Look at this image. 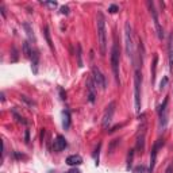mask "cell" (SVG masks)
Listing matches in <instances>:
<instances>
[{"label": "cell", "instance_id": "cell-10", "mask_svg": "<svg viewBox=\"0 0 173 173\" xmlns=\"http://www.w3.org/2000/svg\"><path fill=\"white\" fill-rule=\"evenodd\" d=\"M161 145H164V141L158 139L153 146V150H151V156H150V166H149V172H153L154 170V164H156V157H157V150L161 147Z\"/></svg>", "mask_w": 173, "mask_h": 173}, {"label": "cell", "instance_id": "cell-25", "mask_svg": "<svg viewBox=\"0 0 173 173\" xmlns=\"http://www.w3.org/2000/svg\"><path fill=\"white\" fill-rule=\"evenodd\" d=\"M166 83H168V78L165 77L164 80L161 81V84H159V88H161V89H164V88H165V85H166Z\"/></svg>", "mask_w": 173, "mask_h": 173}, {"label": "cell", "instance_id": "cell-18", "mask_svg": "<svg viewBox=\"0 0 173 173\" xmlns=\"http://www.w3.org/2000/svg\"><path fill=\"white\" fill-rule=\"evenodd\" d=\"M23 53L26 57H29V58H31V54H32V50L30 49V45L29 42H23Z\"/></svg>", "mask_w": 173, "mask_h": 173}, {"label": "cell", "instance_id": "cell-16", "mask_svg": "<svg viewBox=\"0 0 173 173\" xmlns=\"http://www.w3.org/2000/svg\"><path fill=\"white\" fill-rule=\"evenodd\" d=\"M62 126H64L65 130H68L70 127V114L68 110H65L62 112Z\"/></svg>", "mask_w": 173, "mask_h": 173}, {"label": "cell", "instance_id": "cell-14", "mask_svg": "<svg viewBox=\"0 0 173 173\" xmlns=\"http://www.w3.org/2000/svg\"><path fill=\"white\" fill-rule=\"evenodd\" d=\"M38 64H39V53L37 50H32L31 54V68H32V72L37 73L38 72Z\"/></svg>", "mask_w": 173, "mask_h": 173}, {"label": "cell", "instance_id": "cell-2", "mask_svg": "<svg viewBox=\"0 0 173 173\" xmlns=\"http://www.w3.org/2000/svg\"><path fill=\"white\" fill-rule=\"evenodd\" d=\"M119 61H120V54H119V46L118 42H114L112 50H111V68H112L114 76H115L116 83L120 85V78H119Z\"/></svg>", "mask_w": 173, "mask_h": 173}, {"label": "cell", "instance_id": "cell-3", "mask_svg": "<svg viewBox=\"0 0 173 173\" xmlns=\"http://www.w3.org/2000/svg\"><path fill=\"white\" fill-rule=\"evenodd\" d=\"M124 45H126V53L129 58L134 62V41H132V29L131 24L127 22L124 24Z\"/></svg>", "mask_w": 173, "mask_h": 173}, {"label": "cell", "instance_id": "cell-29", "mask_svg": "<svg viewBox=\"0 0 173 173\" xmlns=\"http://www.w3.org/2000/svg\"><path fill=\"white\" fill-rule=\"evenodd\" d=\"M68 173H81V172H80V170H78V169H76V168H74V169H70Z\"/></svg>", "mask_w": 173, "mask_h": 173}, {"label": "cell", "instance_id": "cell-8", "mask_svg": "<svg viewBox=\"0 0 173 173\" xmlns=\"http://www.w3.org/2000/svg\"><path fill=\"white\" fill-rule=\"evenodd\" d=\"M95 83H93V78H88L86 80V97H88V102L93 104L95 100H96V89H95Z\"/></svg>", "mask_w": 173, "mask_h": 173}, {"label": "cell", "instance_id": "cell-19", "mask_svg": "<svg viewBox=\"0 0 173 173\" xmlns=\"http://www.w3.org/2000/svg\"><path fill=\"white\" fill-rule=\"evenodd\" d=\"M157 61H158V57L154 56V59H153V72H151V83H154L156 80V70H157Z\"/></svg>", "mask_w": 173, "mask_h": 173}, {"label": "cell", "instance_id": "cell-17", "mask_svg": "<svg viewBox=\"0 0 173 173\" xmlns=\"http://www.w3.org/2000/svg\"><path fill=\"white\" fill-rule=\"evenodd\" d=\"M23 27L26 29V31H27V35H29V38L31 41H35V37H34V34H32V29H31V26H30L27 22H24L23 23Z\"/></svg>", "mask_w": 173, "mask_h": 173}, {"label": "cell", "instance_id": "cell-22", "mask_svg": "<svg viewBox=\"0 0 173 173\" xmlns=\"http://www.w3.org/2000/svg\"><path fill=\"white\" fill-rule=\"evenodd\" d=\"M12 114H14V116H15V118H16V120H18V122H20V123H26V120H24V119L22 118V116L19 115V114L16 112L15 110H12Z\"/></svg>", "mask_w": 173, "mask_h": 173}, {"label": "cell", "instance_id": "cell-5", "mask_svg": "<svg viewBox=\"0 0 173 173\" xmlns=\"http://www.w3.org/2000/svg\"><path fill=\"white\" fill-rule=\"evenodd\" d=\"M115 107H116V103L115 102H111L110 104L105 107L104 110V114H103V119H102V126L103 129H108L112 122V116H114V112H115Z\"/></svg>", "mask_w": 173, "mask_h": 173}, {"label": "cell", "instance_id": "cell-4", "mask_svg": "<svg viewBox=\"0 0 173 173\" xmlns=\"http://www.w3.org/2000/svg\"><path fill=\"white\" fill-rule=\"evenodd\" d=\"M141 84H142V74L139 68L135 69L134 76V100H135V111H141Z\"/></svg>", "mask_w": 173, "mask_h": 173}, {"label": "cell", "instance_id": "cell-24", "mask_svg": "<svg viewBox=\"0 0 173 173\" xmlns=\"http://www.w3.org/2000/svg\"><path fill=\"white\" fill-rule=\"evenodd\" d=\"M118 5H115V4H112V5H110V8H108V11H110L111 14H115V12H118Z\"/></svg>", "mask_w": 173, "mask_h": 173}, {"label": "cell", "instance_id": "cell-28", "mask_svg": "<svg viewBox=\"0 0 173 173\" xmlns=\"http://www.w3.org/2000/svg\"><path fill=\"white\" fill-rule=\"evenodd\" d=\"M0 10H2V15H3V18H5V8H4V5H3V4H0Z\"/></svg>", "mask_w": 173, "mask_h": 173}, {"label": "cell", "instance_id": "cell-11", "mask_svg": "<svg viewBox=\"0 0 173 173\" xmlns=\"http://www.w3.org/2000/svg\"><path fill=\"white\" fill-rule=\"evenodd\" d=\"M66 147V139L62 135H57V138L54 139V150L61 151Z\"/></svg>", "mask_w": 173, "mask_h": 173}, {"label": "cell", "instance_id": "cell-12", "mask_svg": "<svg viewBox=\"0 0 173 173\" xmlns=\"http://www.w3.org/2000/svg\"><path fill=\"white\" fill-rule=\"evenodd\" d=\"M66 164L70 165V166H77V165L83 164V158L78 154H72V156H69L66 158Z\"/></svg>", "mask_w": 173, "mask_h": 173}, {"label": "cell", "instance_id": "cell-30", "mask_svg": "<svg viewBox=\"0 0 173 173\" xmlns=\"http://www.w3.org/2000/svg\"><path fill=\"white\" fill-rule=\"evenodd\" d=\"M46 4H47V5H50V7H56V5H57V3H56V2H49V3H46Z\"/></svg>", "mask_w": 173, "mask_h": 173}, {"label": "cell", "instance_id": "cell-27", "mask_svg": "<svg viewBox=\"0 0 173 173\" xmlns=\"http://www.w3.org/2000/svg\"><path fill=\"white\" fill-rule=\"evenodd\" d=\"M165 173H173V162L169 165V166L166 168V170H165Z\"/></svg>", "mask_w": 173, "mask_h": 173}, {"label": "cell", "instance_id": "cell-26", "mask_svg": "<svg viewBox=\"0 0 173 173\" xmlns=\"http://www.w3.org/2000/svg\"><path fill=\"white\" fill-rule=\"evenodd\" d=\"M61 12H62V14H65V15H66V14H69V7H66V5L61 7Z\"/></svg>", "mask_w": 173, "mask_h": 173}, {"label": "cell", "instance_id": "cell-13", "mask_svg": "<svg viewBox=\"0 0 173 173\" xmlns=\"http://www.w3.org/2000/svg\"><path fill=\"white\" fill-rule=\"evenodd\" d=\"M168 51H169L170 70H173V32H170V34H169V39H168Z\"/></svg>", "mask_w": 173, "mask_h": 173}, {"label": "cell", "instance_id": "cell-6", "mask_svg": "<svg viewBox=\"0 0 173 173\" xmlns=\"http://www.w3.org/2000/svg\"><path fill=\"white\" fill-rule=\"evenodd\" d=\"M147 7H149V11H150L151 16H153L154 26H156V30H157V35H158L159 39H162V38H164V30H162L161 24H159L158 15H157V10H156V7H154V3L153 2H147Z\"/></svg>", "mask_w": 173, "mask_h": 173}, {"label": "cell", "instance_id": "cell-9", "mask_svg": "<svg viewBox=\"0 0 173 173\" xmlns=\"http://www.w3.org/2000/svg\"><path fill=\"white\" fill-rule=\"evenodd\" d=\"M168 102H169V99L168 97H165L164 103H162L161 105H159V110H158V114H159V126L162 127V129H165V126H166V105H168Z\"/></svg>", "mask_w": 173, "mask_h": 173}, {"label": "cell", "instance_id": "cell-7", "mask_svg": "<svg viewBox=\"0 0 173 173\" xmlns=\"http://www.w3.org/2000/svg\"><path fill=\"white\" fill-rule=\"evenodd\" d=\"M92 78H93L95 85L99 86V88H102V89H105V86H107L105 77H104V74L100 72L99 68H96V66L92 68Z\"/></svg>", "mask_w": 173, "mask_h": 173}, {"label": "cell", "instance_id": "cell-1", "mask_svg": "<svg viewBox=\"0 0 173 173\" xmlns=\"http://www.w3.org/2000/svg\"><path fill=\"white\" fill-rule=\"evenodd\" d=\"M96 27H97V41H99L100 54L103 57L107 53V32H105V20L102 12L96 15Z\"/></svg>", "mask_w": 173, "mask_h": 173}, {"label": "cell", "instance_id": "cell-20", "mask_svg": "<svg viewBox=\"0 0 173 173\" xmlns=\"http://www.w3.org/2000/svg\"><path fill=\"white\" fill-rule=\"evenodd\" d=\"M43 31H45V37H46V41H47L49 46H50L51 50H53V43H51V39H50V34H49V27H47V26H45Z\"/></svg>", "mask_w": 173, "mask_h": 173}, {"label": "cell", "instance_id": "cell-15", "mask_svg": "<svg viewBox=\"0 0 173 173\" xmlns=\"http://www.w3.org/2000/svg\"><path fill=\"white\" fill-rule=\"evenodd\" d=\"M145 129L142 130V132H138V137H137V150H143V147H145Z\"/></svg>", "mask_w": 173, "mask_h": 173}, {"label": "cell", "instance_id": "cell-21", "mask_svg": "<svg viewBox=\"0 0 173 173\" xmlns=\"http://www.w3.org/2000/svg\"><path fill=\"white\" fill-rule=\"evenodd\" d=\"M77 58H78V66H83V61H81V46L77 45Z\"/></svg>", "mask_w": 173, "mask_h": 173}, {"label": "cell", "instance_id": "cell-23", "mask_svg": "<svg viewBox=\"0 0 173 173\" xmlns=\"http://www.w3.org/2000/svg\"><path fill=\"white\" fill-rule=\"evenodd\" d=\"M20 99L23 100V102H26V103H27V104H29V105H31V107H32V105H35V103L32 102V100H29V99H27L26 96H23V95H22V96H20Z\"/></svg>", "mask_w": 173, "mask_h": 173}]
</instances>
